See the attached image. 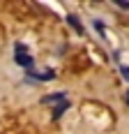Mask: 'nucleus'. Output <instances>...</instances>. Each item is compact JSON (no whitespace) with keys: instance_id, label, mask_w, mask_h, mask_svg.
Returning <instances> with one entry per match:
<instances>
[{"instance_id":"nucleus-1","label":"nucleus","mask_w":129,"mask_h":134,"mask_svg":"<svg viewBox=\"0 0 129 134\" xmlns=\"http://www.w3.org/2000/svg\"><path fill=\"white\" fill-rule=\"evenodd\" d=\"M14 60H16V65H21V67H32V55L26 51V46L23 44H16L14 46Z\"/></svg>"},{"instance_id":"nucleus-2","label":"nucleus","mask_w":129,"mask_h":134,"mask_svg":"<svg viewBox=\"0 0 129 134\" xmlns=\"http://www.w3.org/2000/svg\"><path fill=\"white\" fill-rule=\"evenodd\" d=\"M30 76H32V79H37V81H51L53 76H55V72H53V69H46V72H30Z\"/></svg>"},{"instance_id":"nucleus-3","label":"nucleus","mask_w":129,"mask_h":134,"mask_svg":"<svg viewBox=\"0 0 129 134\" xmlns=\"http://www.w3.org/2000/svg\"><path fill=\"white\" fill-rule=\"evenodd\" d=\"M64 97H67L64 93H55V95H46L42 102H44V104H53V102H67Z\"/></svg>"},{"instance_id":"nucleus-4","label":"nucleus","mask_w":129,"mask_h":134,"mask_svg":"<svg viewBox=\"0 0 129 134\" xmlns=\"http://www.w3.org/2000/svg\"><path fill=\"white\" fill-rule=\"evenodd\" d=\"M67 21H69V26H72V28H76V32H78V35H83V26H81L78 16H74V14H69V16H67Z\"/></svg>"},{"instance_id":"nucleus-5","label":"nucleus","mask_w":129,"mask_h":134,"mask_svg":"<svg viewBox=\"0 0 129 134\" xmlns=\"http://www.w3.org/2000/svg\"><path fill=\"white\" fill-rule=\"evenodd\" d=\"M67 107H69V104H67V102H62V104H60V107H55V109H53V118H60V116H62L64 111H67Z\"/></svg>"},{"instance_id":"nucleus-6","label":"nucleus","mask_w":129,"mask_h":134,"mask_svg":"<svg viewBox=\"0 0 129 134\" xmlns=\"http://www.w3.org/2000/svg\"><path fill=\"white\" fill-rule=\"evenodd\" d=\"M120 72H122V76L129 81V67H127V65H122V67H120Z\"/></svg>"},{"instance_id":"nucleus-7","label":"nucleus","mask_w":129,"mask_h":134,"mask_svg":"<svg viewBox=\"0 0 129 134\" xmlns=\"http://www.w3.org/2000/svg\"><path fill=\"white\" fill-rule=\"evenodd\" d=\"M125 99H127V104H129V93H127V95H125Z\"/></svg>"}]
</instances>
